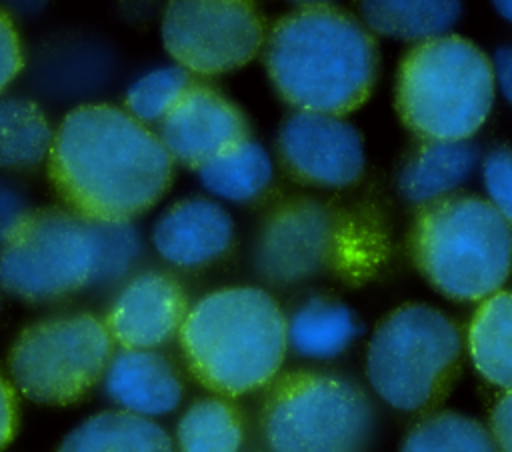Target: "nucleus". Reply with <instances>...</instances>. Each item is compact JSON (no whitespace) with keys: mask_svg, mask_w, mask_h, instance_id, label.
<instances>
[{"mask_svg":"<svg viewBox=\"0 0 512 452\" xmlns=\"http://www.w3.org/2000/svg\"><path fill=\"white\" fill-rule=\"evenodd\" d=\"M46 164L66 208L100 222H132L164 196L174 160L124 108L94 102L62 118Z\"/></svg>","mask_w":512,"mask_h":452,"instance_id":"obj_1","label":"nucleus"},{"mask_svg":"<svg viewBox=\"0 0 512 452\" xmlns=\"http://www.w3.org/2000/svg\"><path fill=\"white\" fill-rule=\"evenodd\" d=\"M142 254L132 222H100L66 206L34 208L0 246V290L32 302H58L124 280Z\"/></svg>","mask_w":512,"mask_h":452,"instance_id":"obj_2","label":"nucleus"},{"mask_svg":"<svg viewBox=\"0 0 512 452\" xmlns=\"http://www.w3.org/2000/svg\"><path fill=\"white\" fill-rule=\"evenodd\" d=\"M264 64L290 106L342 118L368 100L378 74V46L350 12L304 4L272 24Z\"/></svg>","mask_w":512,"mask_h":452,"instance_id":"obj_3","label":"nucleus"},{"mask_svg":"<svg viewBox=\"0 0 512 452\" xmlns=\"http://www.w3.org/2000/svg\"><path fill=\"white\" fill-rule=\"evenodd\" d=\"M178 340L194 378L216 396L236 398L278 378L286 316L264 288L228 286L190 306Z\"/></svg>","mask_w":512,"mask_h":452,"instance_id":"obj_4","label":"nucleus"},{"mask_svg":"<svg viewBox=\"0 0 512 452\" xmlns=\"http://www.w3.org/2000/svg\"><path fill=\"white\" fill-rule=\"evenodd\" d=\"M408 252L420 274L452 300H486L512 270V226L476 194L454 192L418 208Z\"/></svg>","mask_w":512,"mask_h":452,"instance_id":"obj_5","label":"nucleus"},{"mask_svg":"<svg viewBox=\"0 0 512 452\" xmlns=\"http://www.w3.org/2000/svg\"><path fill=\"white\" fill-rule=\"evenodd\" d=\"M382 258V238L364 216L312 196H290L262 218L252 264L274 286L338 272L364 276Z\"/></svg>","mask_w":512,"mask_h":452,"instance_id":"obj_6","label":"nucleus"},{"mask_svg":"<svg viewBox=\"0 0 512 452\" xmlns=\"http://www.w3.org/2000/svg\"><path fill=\"white\" fill-rule=\"evenodd\" d=\"M494 66L470 40L446 34L416 42L396 74L402 122L426 140H470L494 102Z\"/></svg>","mask_w":512,"mask_h":452,"instance_id":"obj_7","label":"nucleus"},{"mask_svg":"<svg viewBox=\"0 0 512 452\" xmlns=\"http://www.w3.org/2000/svg\"><path fill=\"white\" fill-rule=\"evenodd\" d=\"M460 358L462 334L452 318L428 304H404L372 332L366 376L388 406L418 412L448 392Z\"/></svg>","mask_w":512,"mask_h":452,"instance_id":"obj_8","label":"nucleus"},{"mask_svg":"<svg viewBox=\"0 0 512 452\" xmlns=\"http://www.w3.org/2000/svg\"><path fill=\"white\" fill-rule=\"evenodd\" d=\"M260 430L270 452H364L374 430V408L346 376L296 370L270 384Z\"/></svg>","mask_w":512,"mask_h":452,"instance_id":"obj_9","label":"nucleus"},{"mask_svg":"<svg viewBox=\"0 0 512 452\" xmlns=\"http://www.w3.org/2000/svg\"><path fill=\"white\" fill-rule=\"evenodd\" d=\"M114 346L104 318L86 310L54 312L16 334L8 378L36 404L70 406L102 382Z\"/></svg>","mask_w":512,"mask_h":452,"instance_id":"obj_10","label":"nucleus"},{"mask_svg":"<svg viewBox=\"0 0 512 452\" xmlns=\"http://www.w3.org/2000/svg\"><path fill=\"white\" fill-rule=\"evenodd\" d=\"M160 30L166 52L196 74L236 70L266 42L260 10L242 0H174Z\"/></svg>","mask_w":512,"mask_h":452,"instance_id":"obj_11","label":"nucleus"},{"mask_svg":"<svg viewBox=\"0 0 512 452\" xmlns=\"http://www.w3.org/2000/svg\"><path fill=\"white\" fill-rule=\"evenodd\" d=\"M276 146L284 170L308 186L346 188L364 174L362 136L338 116L296 110L282 122Z\"/></svg>","mask_w":512,"mask_h":452,"instance_id":"obj_12","label":"nucleus"},{"mask_svg":"<svg viewBox=\"0 0 512 452\" xmlns=\"http://www.w3.org/2000/svg\"><path fill=\"white\" fill-rule=\"evenodd\" d=\"M158 138L172 160L200 170L250 136L246 116L232 100L208 84L194 82L160 122Z\"/></svg>","mask_w":512,"mask_h":452,"instance_id":"obj_13","label":"nucleus"},{"mask_svg":"<svg viewBox=\"0 0 512 452\" xmlns=\"http://www.w3.org/2000/svg\"><path fill=\"white\" fill-rule=\"evenodd\" d=\"M190 306L182 284L166 272L128 278L106 312V328L120 348L158 350L180 334Z\"/></svg>","mask_w":512,"mask_h":452,"instance_id":"obj_14","label":"nucleus"},{"mask_svg":"<svg viewBox=\"0 0 512 452\" xmlns=\"http://www.w3.org/2000/svg\"><path fill=\"white\" fill-rule=\"evenodd\" d=\"M234 222L210 198H184L166 208L152 228L156 252L172 266L198 270L218 262L232 246Z\"/></svg>","mask_w":512,"mask_h":452,"instance_id":"obj_15","label":"nucleus"},{"mask_svg":"<svg viewBox=\"0 0 512 452\" xmlns=\"http://www.w3.org/2000/svg\"><path fill=\"white\" fill-rule=\"evenodd\" d=\"M100 384L116 410L148 420L172 414L184 398L182 376L160 350H114Z\"/></svg>","mask_w":512,"mask_h":452,"instance_id":"obj_16","label":"nucleus"},{"mask_svg":"<svg viewBox=\"0 0 512 452\" xmlns=\"http://www.w3.org/2000/svg\"><path fill=\"white\" fill-rule=\"evenodd\" d=\"M114 70L116 56L104 40L68 34L38 48L30 72L38 92L58 100H76L106 88Z\"/></svg>","mask_w":512,"mask_h":452,"instance_id":"obj_17","label":"nucleus"},{"mask_svg":"<svg viewBox=\"0 0 512 452\" xmlns=\"http://www.w3.org/2000/svg\"><path fill=\"white\" fill-rule=\"evenodd\" d=\"M478 158V146L472 140L420 138L398 170V192L418 206L440 200L468 180Z\"/></svg>","mask_w":512,"mask_h":452,"instance_id":"obj_18","label":"nucleus"},{"mask_svg":"<svg viewBox=\"0 0 512 452\" xmlns=\"http://www.w3.org/2000/svg\"><path fill=\"white\" fill-rule=\"evenodd\" d=\"M354 312L330 296H310L286 318L288 348L300 358L332 360L358 336Z\"/></svg>","mask_w":512,"mask_h":452,"instance_id":"obj_19","label":"nucleus"},{"mask_svg":"<svg viewBox=\"0 0 512 452\" xmlns=\"http://www.w3.org/2000/svg\"><path fill=\"white\" fill-rule=\"evenodd\" d=\"M56 452H176V448L156 420L102 410L76 424Z\"/></svg>","mask_w":512,"mask_h":452,"instance_id":"obj_20","label":"nucleus"},{"mask_svg":"<svg viewBox=\"0 0 512 452\" xmlns=\"http://www.w3.org/2000/svg\"><path fill=\"white\" fill-rule=\"evenodd\" d=\"M468 350L480 376L512 390V290L482 300L468 328Z\"/></svg>","mask_w":512,"mask_h":452,"instance_id":"obj_21","label":"nucleus"},{"mask_svg":"<svg viewBox=\"0 0 512 452\" xmlns=\"http://www.w3.org/2000/svg\"><path fill=\"white\" fill-rule=\"evenodd\" d=\"M460 12L462 4L454 0L360 2L362 22L370 32L418 42L446 36L460 18Z\"/></svg>","mask_w":512,"mask_h":452,"instance_id":"obj_22","label":"nucleus"},{"mask_svg":"<svg viewBox=\"0 0 512 452\" xmlns=\"http://www.w3.org/2000/svg\"><path fill=\"white\" fill-rule=\"evenodd\" d=\"M54 132L38 102L22 96H0V168H38L48 160Z\"/></svg>","mask_w":512,"mask_h":452,"instance_id":"obj_23","label":"nucleus"},{"mask_svg":"<svg viewBox=\"0 0 512 452\" xmlns=\"http://www.w3.org/2000/svg\"><path fill=\"white\" fill-rule=\"evenodd\" d=\"M198 176L202 186L216 198L252 202L268 190L274 170L264 146L246 138L204 164Z\"/></svg>","mask_w":512,"mask_h":452,"instance_id":"obj_24","label":"nucleus"},{"mask_svg":"<svg viewBox=\"0 0 512 452\" xmlns=\"http://www.w3.org/2000/svg\"><path fill=\"white\" fill-rule=\"evenodd\" d=\"M242 446V414L224 396L194 400L176 422V452H242Z\"/></svg>","mask_w":512,"mask_h":452,"instance_id":"obj_25","label":"nucleus"},{"mask_svg":"<svg viewBox=\"0 0 512 452\" xmlns=\"http://www.w3.org/2000/svg\"><path fill=\"white\" fill-rule=\"evenodd\" d=\"M400 452H500L490 428L478 420L442 410L416 422L406 434Z\"/></svg>","mask_w":512,"mask_h":452,"instance_id":"obj_26","label":"nucleus"},{"mask_svg":"<svg viewBox=\"0 0 512 452\" xmlns=\"http://www.w3.org/2000/svg\"><path fill=\"white\" fill-rule=\"evenodd\" d=\"M190 72L182 66H166L138 78L126 92V112L142 124L162 122L192 86Z\"/></svg>","mask_w":512,"mask_h":452,"instance_id":"obj_27","label":"nucleus"},{"mask_svg":"<svg viewBox=\"0 0 512 452\" xmlns=\"http://www.w3.org/2000/svg\"><path fill=\"white\" fill-rule=\"evenodd\" d=\"M482 178L488 202L512 226V148L498 146L482 160Z\"/></svg>","mask_w":512,"mask_h":452,"instance_id":"obj_28","label":"nucleus"},{"mask_svg":"<svg viewBox=\"0 0 512 452\" xmlns=\"http://www.w3.org/2000/svg\"><path fill=\"white\" fill-rule=\"evenodd\" d=\"M26 60L20 34L8 12L0 8V96L22 72Z\"/></svg>","mask_w":512,"mask_h":452,"instance_id":"obj_29","label":"nucleus"},{"mask_svg":"<svg viewBox=\"0 0 512 452\" xmlns=\"http://www.w3.org/2000/svg\"><path fill=\"white\" fill-rule=\"evenodd\" d=\"M32 204L20 188L0 180V246H4L32 214Z\"/></svg>","mask_w":512,"mask_h":452,"instance_id":"obj_30","label":"nucleus"},{"mask_svg":"<svg viewBox=\"0 0 512 452\" xmlns=\"http://www.w3.org/2000/svg\"><path fill=\"white\" fill-rule=\"evenodd\" d=\"M18 422V392L10 378L0 372V452H4L12 444L18 432Z\"/></svg>","mask_w":512,"mask_h":452,"instance_id":"obj_31","label":"nucleus"},{"mask_svg":"<svg viewBox=\"0 0 512 452\" xmlns=\"http://www.w3.org/2000/svg\"><path fill=\"white\" fill-rule=\"evenodd\" d=\"M490 432L500 452H512V390H508L492 408Z\"/></svg>","mask_w":512,"mask_h":452,"instance_id":"obj_32","label":"nucleus"},{"mask_svg":"<svg viewBox=\"0 0 512 452\" xmlns=\"http://www.w3.org/2000/svg\"><path fill=\"white\" fill-rule=\"evenodd\" d=\"M492 66L500 92L512 104V46H500L494 54Z\"/></svg>","mask_w":512,"mask_h":452,"instance_id":"obj_33","label":"nucleus"},{"mask_svg":"<svg viewBox=\"0 0 512 452\" xmlns=\"http://www.w3.org/2000/svg\"><path fill=\"white\" fill-rule=\"evenodd\" d=\"M494 8L502 18L512 22V0H498V2H494Z\"/></svg>","mask_w":512,"mask_h":452,"instance_id":"obj_34","label":"nucleus"},{"mask_svg":"<svg viewBox=\"0 0 512 452\" xmlns=\"http://www.w3.org/2000/svg\"><path fill=\"white\" fill-rule=\"evenodd\" d=\"M0 316H2V296H0Z\"/></svg>","mask_w":512,"mask_h":452,"instance_id":"obj_35","label":"nucleus"}]
</instances>
